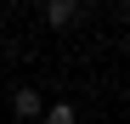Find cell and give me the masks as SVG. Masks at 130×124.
<instances>
[{"label":"cell","mask_w":130,"mask_h":124,"mask_svg":"<svg viewBox=\"0 0 130 124\" xmlns=\"http://www.w3.org/2000/svg\"><path fill=\"white\" fill-rule=\"evenodd\" d=\"M40 113H45V96H40L34 85H17V90H11V118H23V124H40Z\"/></svg>","instance_id":"cell-1"},{"label":"cell","mask_w":130,"mask_h":124,"mask_svg":"<svg viewBox=\"0 0 130 124\" xmlns=\"http://www.w3.org/2000/svg\"><path fill=\"white\" fill-rule=\"evenodd\" d=\"M79 0H45V6H40V17H45V28H74L79 23Z\"/></svg>","instance_id":"cell-2"},{"label":"cell","mask_w":130,"mask_h":124,"mask_svg":"<svg viewBox=\"0 0 130 124\" xmlns=\"http://www.w3.org/2000/svg\"><path fill=\"white\" fill-rule=\"evenodd\" d=\"M40 124H79V107H74V101H45Z\"/></svg>","instance_id":"cell-3"},{"label":"cell","mask_w":130,"mask_h":124,"mask_svg":"<svg viewBox=\"0 0 130 124\" xmlns=\"http://www.w3.org/2000/svg\"><path fill=\"white\" fill-rule=\"evenodd\" d=\"M0 28H6V17H0Z\"/></svg>","instance_id":"cell-4"},{"label":"cell","mask_w":130,"mask_h":124,"mask_svg":"<svg viewBox=\"0 0 130 124\" xmlns=\"http://www.w3.org/2000/svg\"><path fill=\"white\" fill-rule=\"evenodd\" d=\"M11 124H23V118H11Z\"/></svg>","instance_id":"cell-5"}]
</instances>
